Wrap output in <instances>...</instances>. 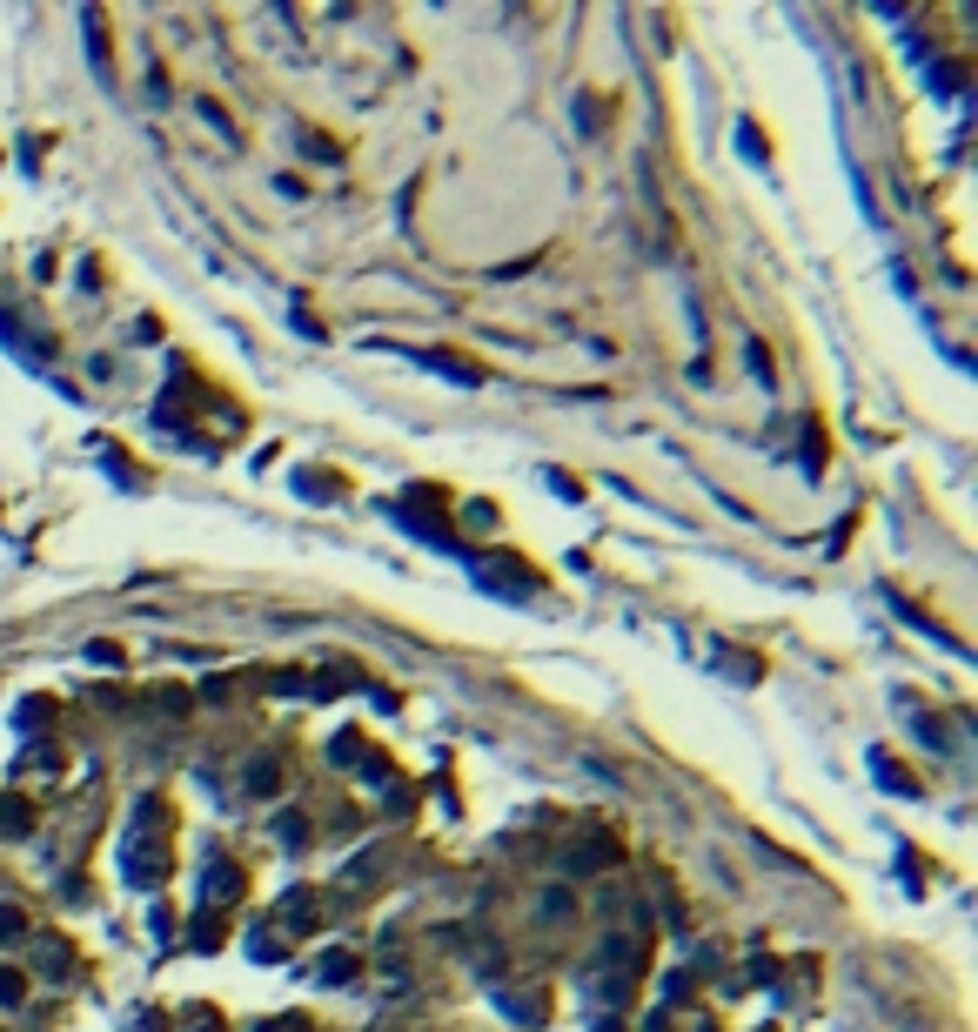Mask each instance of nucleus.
Segmentation results:
<instances>
[{"label": "nucleus", "mask_w": 978, "mask_h": 1032, "mask_svg": "<svg viewBox=\"0 0 978 1032\" xmlns=\"http://www.w3.org/2000/svg\"><path fill=\"white\" fill-rule=\"evenodd\" d=\"M168 872V845H161V798H141L134 805V825L121 838V878L128 885H161Z\"/></svg>", "instance_id": "obj_1"}, {"label": "nucleus", "mask_w": 978, "mask_h": 1032, "mask_svg": "<svg viewBox=\"0 0 978 1032\" xmlns=\"http://www.w3.org/2000/svg\"><path fill=\"white\" fill-rule=\"evenodd\" d=\"M208 898H242V872H235V865H215V872H208Z\"/></svg>", "instance_id": "obj_2"}, {"label": "nucleus", "mask_w": 978, "mask_h": 1032, "mask_svg": "<svg viewBox=\"0 0 978 1032\" xmlns=\"http://www.w3.org/2000/svg\"><path fill=\"white\" fill-rule=\"evenodd\" d=\"M349 979H356V959H349V952H329V959H322V986H349Z\"/></svg>", "instance_id": "obj_3"}, {"label": "nucleus", "mask_w": 978, "mask_h": 1032, "mask_svg": "<svg viewBox=\"0 0 978 1032\" xmlns=\"http://www.w3.org/2000/svg\"><path fill=\"white\" fill-rule=\"evenodd\" d=\"M275 785H282V764H275V758L248 764V791H275Z\"/></svg>", "instance_id": "obj_4"}, {"label": "nucleus", "mask_w": 978, "mask_h": 1032, "mask_svg": "<svg viewBox=\"0 0 978 1032\" xmlns=\"http://www.w3.org/2000/svg\"><path fill=\"white\" fill-rule=\"evenodd\" d=\"M597 865H610V845H597V838L570 852V872H597Z\"/></svg>", "instance_id": "obj_5"}, {"label": "nucleus", "mask_w": 978, "mask_h": 1032, "mask_svg": "<svg viewBox=\"0 0 978 1032\" xmlns=\"http://www.w3.org/2000/svg\"><path fill=\"white\" fill-rule=\"evenodd\" d=\"M496 999H503V1012H516V1026H536V1012H543L536 999H523V992H510V986L496 992Z\"/></svg>", "instance_id": "obj_6"}, {"label": "nucleus", "mask_w": 978, "mask_h": 1032, "mask_svg": "<svg viewBox=\"0 0 978 1032\" xmlns=\"http://www.w3.org/2000/svg\"><path fill=\"white\" fill-rule=\"evenodd\" d=\"M67 965H74V952H61V945L47 939L41 945V972H47V979H67Z\"/></svg>", "instance_id": "obj_7"}, {"label": "nucleus", "mask_w": 978, "mask_h": 1032, "mask_svg": "<svg viewBox=\"0 0 978 1032\" xmlns=\"http://www.w3.org/2000/svg\"><path fill=\"white\" fill-rule=\"evenodd\" d=\"M81 27H88V47H94V68H108V41H101V14H81Z\"/></svg>", "instance_id": "obj_8"}, {"label": "nucleus", "mask_w": 978, "mask_h": 1032, "mask_svg": "<svg viewBox=\"0 0 978 1032\" xmlns=\"http://www.w3.org/2000/svg\"><path fill=\"white\" fill-rule=\"evenodd\" d=\"M871 771H878V785H891V791H912V778H905V771H898L891 758H871Z\"/></svg>", "instance_id": "obj_9"}, {"label": "nucleus", "mask_w": 978, "mask_h": 1032, "mask_svg": "<svg viewBox=\"0 0 978 1032\" xmlns=\"http://www.w3.org/2000/svg\"><path fill=\"white\" fill-rule=\"evenodd\" d=\"M27 919H21V905H0V939H21Z\"/></svg>", "instance_id": "obj_10"}, {"label": "nucleus", "mask_w": 978, "mask_h": 1032, "mask_svg": "<svg viewBox=\"0 0 978 1032\" xmlns=\"http://www.w3.org/2000/svg\"><path fill=\"white\" fill-rule=\"evenodd\" d=\"M0 1006H21V972L0 965Z\"/></svg>", "instance_id": "obj_11"}, {"label": "nucleus", "mask_w": 978, "mask_h": 1032, "mask_svg": "<svg viewBox=\"0 0 978 1032\" xmlns=\"http://www.w3.org/2000/svg\"><path fill=\"white\" fill-rule=\"evenodd\" d=\"M262 1032H309V1019H295V1012H289L282 1026H262Z\"/></svg>", "instance_id": "obj_12"}]
</instances>
